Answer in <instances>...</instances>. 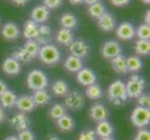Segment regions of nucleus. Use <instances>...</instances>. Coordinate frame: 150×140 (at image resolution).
<instances>
[{"label": "nucleus", "mask_w": 150, "mask_h": 140, "mask_svg": "<svg viewBox=\"0 0 150 140\" xmlns=\"http://www.w3.org/2000/svg\"><path fill=\"white\" fill-rule=\"evenodd\" d=\"M107 98L115 106L123 105L128 99L126 85L121 80H116L107 88Z\"/></svg>", "instance_id": "f257e3e1"}, {"label": "nucleus", "mask_w": 150, "mask_h": 140, "mask_svg": "<svg viewBox=\"0 0 150 140\" xmlns=\"http://www.w3.org/2000/svg\"><path fill=\"white\" fill-rule=\"evenodd\" d=\"M125 85L128 98L136 99L144 93V88H146V80L142 76L134 74L128 80Z\"/></svg>", "instance_id": "f03ea898"}, {"label": "nucleus", "mask_w": 150, "mask_h": 140, "mask_svg": "<svg viewBox=\"0 0 150 140\" xmlns=\"http://www.w3.org/2000/svg\"><path fill=\"white\" fill-rule=\"evenodd\" d=\"M38 58L45 65H54L60 62L61 53L55 45L47 44L40 48Z\"/></svg>", "instance_id": "7ed1b4c3"}, {"label": "nucleus", "mask_w": 150, "mask_h": 140, "mask_svg": "<svg viewBox=\"0 0 150 140\" xmlns=\"http://www.w3.org/2000/svg\"><path fill=\"white\" fill-rule=\"evenodd\" d=\"M26 83L29 89L33 91L43 90L49 86V77L42 70L33 69L27 76Z\"/></svg>", "instance_id": "20e7f679"}, {"label": "nucleus", "mask_w": 150, "mask_h": 140, "mask_svg": "<svg viewBox=\"0 0 150 140\" xmlns=\"http://www.w3.org/2000/svg\"><path fill=\"white\" fill-rule=\"evenodd\" d=\"M131 122L134 126L141 129L148 125L150 122L149 108L138 106L132 110L131 114Z\"/></svg>", "instance_id": "39448f33"}, {"label": "nucleus", "mask_w": 150, "mask_h": 140, "mask_svg": "<svg viewBox=\"0 0 150 140\" xmlns=\"http://www.w3.org/2000/svg\"><path fill=\"white\" fill-rule=\"evenodd\" d=\"M64 105L66 108L71 110H79L85 105L83 95L79 91H71L64 96Z\"/></svg>", "instance_id": "423d86ee"}, {"label": "nucleus", "mask_w": 150, "mask_h": 140, "mask_svg": "<svg viewBox=\"0 0 150 140\" xmlns=\"http://www.w3.org/2000/svg\"><path fill=\"white\" fill-rule=\"evenodd\" d=\"M76 80L79 84L88 87L91 84L96 83L97 77L94 72L91 68L82 67V68L76 73Z\"/></svg>", "instance_id": "0eeeda50"}, {"label": "nucleus", "mask_w": 150, "mask_h": 140, "mask_svg": "<svg viewBox=\"0 0 150 140\" xmlns=\"http://www.w3.org/2000/svg\"><path fill=\"white\" fill-rule=\"evenodd\" d=\"M121 54V47L115 40H108L102 47V55L105 59H112Z\"/></svg>", "instance_id": "6e6552de"}, {"label": "nucleus", "mask_w": 150, "mask_h": 140, "mask_svg": "<svg viewBox=\"0 0 150 140\" xmlns=\"http://www.w3.org/2000/svg\"><path fill=\"white\" fill-rule=\"evenodd\" d=\"M68 47L71 55L79 59L84 58L90 53V47L82 40H74Z\"/></svg>", "instance_id": "1a4fd4ad"}, {"label": "nucleus", "mask_w": 150, "mask_h": 140, "mask_svg": "<svg viewBox=\"0 0 150 140\" xmlns=\"http://www.w3.org/2000/svg\"><path fill=\"white\" fill-rule=\"evenodd\" d=\"M117 36L121 40H131L135 37V28L129 22L121 23L117 28Z\"/></svg>", "instance_id": "9d476101"}, {"label": "nucleus", "mask_w": 150, "mask_h": 140, "mask_svg": "<svg viewBox=\"0 0 150 140\" xmlns=\"http://www.w3.org/2000/svg\"><path fill=\"white\" fill-rule=\"evenodd\" d=\"M90 116L95 122H103L106 121L109 116V111L106 108V107L103 104H94L90 108Z\"/></svg>", "instance_id": "9b49d317"}, {"label": "nucleus", "mask_w": 150, "mask_h": 140, "mask_svg": "<svg viewBox=\"0 0 150 140\" xmlns=\"http://www.w3.org/2000/svg\"><path fill=\"white\" fill-rule=\"evenodd\" d=\"M9 123L13 128H15L19 132L27 130L30 126V120L24 113H18L13 115L9 120Z\"/></svg>", "instance_id": "f8f14e48"}, {"label": "nucleus", "mask_w": 150, "mask_h": 140, "mask_svg": "<svg viewBox=\"0 0 150 140\" xmlns=\"http://www.w3.org/2000/svg\"><path fill=\"white\" fill-rule=\"evenodd\" d=\"M98 25L103 32H110L116 28V19L109 12H105L100 18L97 19Z\"/></svg>", "instance_id": "ddd939ff"}, {"label": "nucleus", "mask_w": 150, "mask_h": 140, "mask_svg": "<svg viewBox=\"0 0 150 140\" xmlns=\"http://www.w3.org/2000/svg\"><path fill=\"white\" fill-rule=\"evenodd\" d=\"M50 9L45 6H38L33 9L31 12V20L37 23H42L47 22L50 18Z\"/></svg>", "instance_id": "4468645a"}, {"label": "nucleus", "mask_w": 150, "mask_h": 140, "mask_svg": "<svg viewBox=\"0 0 150 140\" xmlns=\"http://www.w3.org/2000/svg\"><path fill=\"white\" fill-rule=\"evenodd\" d=\"M2 69L8 75L16 76L21 72V64L20 62L15 60L12 57H8L4 60L2 64Z\"/></svg>", "instance_id": "2eb2a0df"}, {"label": "nucleus", "mask_w": 150, "mask_h": 140, "mask_svg": "<svg viewBox=\"0 0 150 140\" xmlns=\"http://www.w3.org/2000/svg\"><path fill=\"white\" fill-rule=\"evenodd\" d=\"M1 33L5 39L14 40L20 37L21 31L20 28L18 27V25L15 24L14 23H7L4 24Z\"/></svg>", "instance_id": "dca6fc26"}, {"label": "nucleus", "mask_w": 150, "mask_h": 140, "mask_svg": "<svg viewBox=\"0 0 150 140\" xmlns=\"http://www.w3.org/2000/svg\"><path fill=\"white\" fill-rule=\"evenodd\" d=\"M15 107H16L20 111H22L23 113H25V112L33 111L35 107V102L33 100L32 96L23 95V96L17 98Z\"/></svg>", "instance_id": "f3484780"}, {"label": "nucleus", "mask_w": 150, "mask_h": 140, "mask_svg": "<svg viewBox=\"0 0 150 140\" xmlns=\"http://www.w3.org/2000/svg\"><path fill=\"white\" fill-rule=\"evenodd\" d=\"M39 45H47L50 44L52 40V31L48 25L42 24L38 27V36L35 38Z\"/></svg>", "instance_id": "a211bd4d"}, {"label": "nucleus", "mask_w": 150, "mask_h": 140, "mask_svg": "<svg viewBox=\"0 0 150 140\" xmlns=\"http://www.w3.org/2000/svg\"><path fill=\"white\" fill-rule=\"evenodd\" d=\"M95 134L101 138H105V137H111L114 133V128L111 122H109L107 120L99 122L95 129Z\"/></svg>", "instance_id": "6ab92c4d"}, {"label": "nucleus", "mask_w": 150, "mask_h": 140, "mask_svg": "<svg viewBox=\"0 0 150 140\" xmlns=\"http://www.w3.org/2000/svg\"><path fill=\"white\" fill-rule=\"evenodd\" d=\"M32 98H33V100L35 102V107L46 106L51 101V95L47 91H46V89L34 91Z\"/></svg>", "instance_id": "aec40b11"}, {"label": "nucleus", "mask_w": 150, "mask_h": 140, "mask_svg": "<svg viewBox=\"0 0 150 140\" xmlns=\"http://www.w3.org/2000/svg\"><path fill=\"white\" fill-rule=\"evenodd\" d=\"M111 62V66L116 71L117 73L120 74H125L128 72L127 69V58L124 55L120 54L116 57H114L110 60Z\"/></svg>", "instance_id": "412c9836"}, {"label": "nucleus", "mask_w": 150, "mask_h": 140, "mask_svg": "<svg viewBox=\"0 0 150 140\" xmlns=\"http://www.w3.org/2000/svg\"><path fill=\"white\" fill-rule=\"evenodd\" d=\"M38 25L33 20H27L23 26V36L28 39H35L38 36Z\"/></svg>", "instance_id": "4be33fe9"}, {"label": "nucleus", "mask_w": 150, "mask_h": 140, "mask_svg": "<svg viewBox=\"0 0 150 140\" xmlns=\"http://www.w3.org/2000/svg\"><path fill=\"white\" fill-rule=\"evenodd\" d=\"M17 98V95L12 91L7 90L2 95H0V106L3 108H12L16 105Z\"/></svg>", "instance_id": "5701e85b"}, {"label": "nucleus", "mask_w": 150, "mask_h": 140, "mask_svg": "<svg viewBox=\"0 0 150 140\" xmlns=\"http://www.w3.org/2000/svg\"><path fill=\"white\" fill-rule=\"evenodd\" d=\"M82 67H83V63L81 59L73 55H69L64 61V68L72 73H77Z\"/></svg>", "instance_id": "b1692460"}, {"label": "nucleus", "mask_w": 150, "mask_h": 140, "mask_svg": "<svg viewBox=\"0 0 150 140\" xmlns=\"http://www.w3.org/2000/svg\"><path fill=\"white\" fill-rule=\"evenodd\" d=\"M56 39L58 41V43H60L61 45L69 46L74 41V35L70 29L62 28L57 33Z\"/></svg>", "instance_id": "393cba45"}, {"label": "nucleus", "mask_w": 150, "mask_h": 140, "mask_svg": "<svg viewBox=\"0 0 150 140\" xmlns=\"http://www.w3.org/2000/svg\"><path fill=\"white\" fill-rule=\"evenodd\" d=\"M57 125H58V128L61 131L71 132L75 128V122L70 115L65 114V115L57 120Z\"/></svg>", "instance_id": "a878e982"}, {"label": "nucleus", "mask_w": 150, "mask_h": 140, "mask_svg": "<svg viewBox=\"0 0 150 140\" xmlns=\"http://www.w3.org/2000/svg\"><path fill=\"white\" fill-rule=\"evenodd\" d=\"M143 68V62L139 56L132 55L127 58V69L128 72L136 73Z\"/></svg>", "instance_id": "bb28decb"}, {"label": "nucleus", "mask_w": 150, "mask_h": 140, "mask_svg": "<svg viewBox=\"0 0 150 140\" xmlns=\"http://www.w3.org/2000/svg\"><path fill=\"white\" fill-rule=\"evenodd\" d=\"M23 48L27 51V53L32 57V59H35L38 57L41 46L38 43V41L35 39H28Z\"/></svg>", "instance_id": "cd10ccee"}, {"label": "nucleus", "mask_w": 150, "mask_h": 140, "mask_svg": "<svg viewBox=\"0 0 150 140\" xmlns=\"http://www.w3.org/2000/svg\"><path fill=\"white\" fill-rule=\"evenodd\" d=\"M51 91H52V92L56 96L63 97L69 92V86L65 81L59 80H56L53 83L52 87H51Z\"/></svg>", "instance_id": "c85d7f7f"}, {"label": "nucleus", "mask_w": 150, "mask_h": 140, "mask_svg": "<svg viewBox=\"0 0 150 140\" xmlns=\"http://www.w3.org/2000/svg\"><path fill=\"white\" fill-rule=\"evenodd\" d=\"M135 53L139 56L148 55L150 51V41L149 39H138L134 46Z\"/></svg>", "instance_id": "c756f323"}, {"label": "nucleus", "mask_w": 150, "mask_h": 140, "mask_svg": "<svg viewBox=\"0 0 150 140\" xmlns=\"http://www.w3.org/2000/svg\"><path fill=\"white\" fill-rule=\"evenodd\" d=\"M103 92L102 87L97 83L88 86L86 89V95L88 98H90L91 100L100 99V98L103 97Z\"/></svg>", "instance_id": "7c9ffc66"}, {"label": "nucleus", "mask_w": 150, "mask_h": 140, "mask_svg": "<svg viewBox=\"0 0 150 140\" xmlns=\"http://www.w3.org/2000/svg\"><path fill=\"white\" fill-rule=\"evenodd\" d=\"M60 23L62 26H63V28L71 30L72 28L76 27V25L77 23V20L75 15L71 13H64L63 16L61 17Z\"/></svg>", "instance_id": "2f4dec72"}, {"label": "nucleus", "mask_w": 150, "mask_h": 140, "mask_svg": "<svg viewBox=\"0 0 150 140\" xmlns=\"http://www.w3.org/2000/svg\"><path fill=\"white\" fill-rule=\"evenodd\" d=\"M105 12V9L103 7V3L99 1L89 6V13L91 16L93 18H96V19L100 18Z\"/></svg>", "instance_id": "473e14b6"}, {"label": "nucleus", "mask_w": 150, "mask_h": 140, "mask_svg": "<svg viewBox=\"0 0 150 140\" xmlns=\"http://www.w3.org/2000/svg\"><path fill=\"white\" fill-rule=\"evenodd\" d=\"M66 114V108L64 106L61 105V104H55L51 107L50 110V117L53 120H58L61 117Z\"/></svg>", "instance_id": "72a5a7b5"}, {"label": "nucleus", "mask_w": 150, "mask_h": 140, "mask_svg": "<svg viewBox=\"0 0 150 140\" xmlns=\"http://www.w3.org/2000/svg\"><path fill=\"white\" fill-rule=\"evenodd\" d=\"M11 57L18 62H23V63H29V62L33 60L32 57L27 53V51L23 48H19L16 50H14Z\"/></svg>", "instance_id": "f704fd0d"}, {"label": "nucleus", "mask_w": 150, "mask_h": 140, "mask_svg": "<svg viewBox=\"0 0 150 140\" xmlns=\"http://www.w3.org/2000/svg\"><path fill=\"white\" fill-rule=\"evenodd\" d=\"M135 35L138 39H149L150 38V27L147 24L139 25L135 31Z\"/></svg>", "instance_id": "c9c22d12"}, {"label": "nucleus", "mask_w": 150, "mask_h": 140, "mask_svg": "<svg viewBox=\"0 0 150 140\" xmlns=\"http://www.w3.org/2000/svg\"><path fill=\"white\" fill-rule=\"evenodd\" d=\"M79 140H96V134L94 130L88 129V130L81 132L79 136Z\"/></svg>", "instance_id": "e433bc0d"}, {"label": "nucleus", "mask_w": 150, "mask_h": 140, "mask_svg": "<svg viewBox=\"0 0 150 140\" xmlns=\"http://www.w3.org/2000/svg\"><path fill=\"white\" fill-rule=\"evenodd\" d=\"M134 140H150V132L146 129L141 128L136 133Z\"/></svg>", "instance_id": "4c0bfd02"}, {"label": "nucleus", "mask_w": 150, "mask_h": 140, "mask_svg": "<svg viewBox=\"0 0 150 140\" xmlns=\"http://www.w3.org/2000/svg\"><path fill=\"white\" fill-rule=\"evenodd\" d=\"M137 99V103H138V106L143 107H146V108H149L150 107V97L148 95H141Z\"/></svg>", "instance_id": "58836bf2"}, {"label": "nucleus", "mask_w": 150, "mask_h": 140, "mask_svg": "<svg viewBox=\"0 0 150 140\" xmlns=\"http://www.w3.org/2000/svg\"><path fill=\"white\" fill-rule=\"evenodd\" d=\"M19 140H35V136L33 132H31L30 130H23L21 131L18 134Z\"/></svg>", "instance_id": "ea45409f"}, {"label": "nucleus", "mask_w": 150, "mask_h": 140, "mask_svg": "<svg viewBox=\"0 0 150 140\" xmlns=\"http://www.w3.org/2000/svg\"><path fill=\"white\" fill-rule=\"evenodd\" d=\"M62 0H44V6L49 9H53L61 6Z\"/></svg>", "instance_id": "a19ab883"}, {"label": "nucleus", "mask_w": 150, "mask_h": 140, "mask_svg": "<svg viewBox=\"0 0 150 140\" xmlns=\"http://www.w3.org/2000/svg\"><path fill=\"white\" fill-rule=\"evenodd\" d=\"M112 5L116 7H124L131 2V0H110Z\"/></svg>", "instance_id": "79ce46f5"}, {"label": "nucleus", "mask_w": 150, "mask_h": 140, "mask_svg": "<svg viewBox=\"0 0 150 140\" xmlns=\"http://www.w3.org/2000/svg\"><path fill=\"white\" fill-rule=\"evenodd\" d=\"M6 118L7 116H6V112H5V108H3L0 106V124L6 121Z\"/></svg>", "instance_id": "37998d69"}, {"label": "nucleus", "mask_w": 150, "mask_h": 140, "mask_svg": "<svg viewBox=\"0 0 150 140\" xmlns=\"http://www.w3.org/2000/svg\"><path fill=\"white\" fill-rule=\"evenodd\" d=\"M8 90V87H7V84L5 83L3 80H0V95H2L3 93Z\"/></svg>", "instance_id": "c03bdc74"}, {"label": "nucleus", "mask_w": 150, "mask_h": 140, "mask_svg": "<svg viewBox=\"0 0 150 140\" xmlns=\"http://www.w3.org/2000/svg\"><path fill=\"white\" fill-rule=\"evenodd\" d=\"M12 2L17 6H24L29 2V0H12Z\"/></svg>", "instance_id": "a18cd8bd"}, {"label": "nucleus", "mask_w": 150, "mask_h": 140, "mask_svg": "<svg viewBox=\"0 0 150 140\" xmlns=\"http://www.w3.org/2000/svg\"><path fill=\"white\" fill-rule=\"evenodd\" d=\"M144 23H146V24H147V25H149V23H150V10H147L146 13V16H144Z\"/></svg>", "instance_id": "49530a36"}, {"label": "nucleus", "mask_w": 150, "mask_h": 140, "mask_svg": "<svg viewBox=\"0 0 150 140\" xmlns=\"http://www.w3.org/2000/svg\"><path fill=\"white\" fill-rule=\"evenodd\" d=\"M68 1L73 5H79L81 3H83V0H68Z\"/></svg>", "instance_id": "de8ad7c7"}, {"label": "nucleus", "mask_w": 150, "mask_h": 140, "mask_svg": "<svg viewBox=\"0 0 150 140\" xmlns=\"http://www.w3.org/2000/svg\"><path fill=\"white\" fill-rule=\"evenodd\" d=\"M98 1H99V0H83V2H85L87 5H89V6H91V5L94 4Z\"/></svg>", "instance_id": "09e8293b"}, {"label": "nucleus", "mask_w": 150, "mask_h": 140, "mask_svg": "<svg viewBox=\"0 0 150 140\" xmlns=\"http://www.w3.org/2000/svg\"><path fill=\"white\" fill-rule=\"evenodd\" d=\"M4 140H19V138L16 136H9L5 138Z\"/></svg>", "instance_id": "8fccbe9b"}, {"label": "nucleus", "mask_w": 150, "mask_h": 140, "mask_svg": "<svg viewBox=\"0 0 150 140\" xmlns=\"http://www.w3.org/2000/svg\"><path fill=\"white\" fill-rule=\"evenodd\" d=\"M48 140H60V138L58 136H51L48 138Z\"/></svg>", "instance_id": "3c124183"}, {"label": "nucleus", "mask_w": 150, "mask_h": 140, "mask_svg": "<svg viewBox=\"0 0 150 140\" xmlns=\"http://www.w3.org/2000/svg\"><path fill=\"white\" fill-rule=\"evenodd\" d=\"M101 140H115L113 137H105V138H101Z\"/></svg>", "instance_id": "603ef678"}, {"label": "nucleus", "mask_w": 150, "mask_h": 140, "mask_svg": "<svg viewBox=\"0 0 150 140\" xmlns=\"http://www.w3.org/2000/svg\"><path fill=\"white\" fill-rule=\"evenodd\" d=\"M142 1H143L144 4H147V5L150 4V0H142Z\"/></svg>", "instance_id": "864d4df0"}]
</instances>
